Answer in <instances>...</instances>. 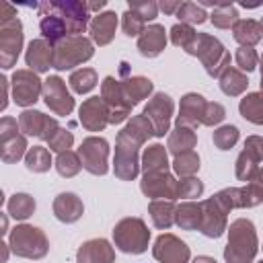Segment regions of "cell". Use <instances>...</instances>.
Here are the masks:
<instances>
[{
	"label": "cell",
	"mask_w": 263,
	"mask_h": 263,
	"mask_svg": "<svg viewBox=\"0 0 263 263\" xmlns=\"http://www.w3.org/2000/svg\"><path fill=\"white\" fill-rule=\"evenodd\" d=\"M25 166L33 173H47L51 166V154L47 148L43 146H33L29 148L27 156H25Z\"/></svg>",
	"instance_id": "cell-36"
},
{
	"label": "cell",
	"mask_w": 263,
	"mask_h": 263,
	"mask_svg": "<svg viewBox=\"0 0 263 263\" xmlns=\"http://www.w3.org/2000/svg\"><path fill=\"white\" fill-rule=\"evenodd\" d=\"M152 255L156 261L160 263H189L191 259V251L189 247L175 234H160L156 240H154V247H152Z\"/></svg>",
	"instance_id": "cell-16"
},
{
	"label": "cell",
	"mask_w": 263,
	"mask_h": 263,
	"mask_svg": "<svg viewBox=\"0 0 263 263\" xmlns=\"http://www.w3.org/2000/svg\"><path fill=\"white\" fill-rule=\"evenodd\" d=\"M263 160V138L261 136H249L245 140V148L236 156V179L238 181H255L259 173V162Z\"/></svg>",
	"instance_id": "cell-12"
},
{
	"label": "cell",
	"mask_w": 263,
	"mask_h": 263,
	"mask_svg": "<svg viewBox=\"0 0 263 263\" xmlns=\"http://www.w3.org/2000/svg\"><path fill=\"white\" fill-rule=\"evenodd\" d=\"M261 263H263V261H261Z\"/></svg>",
	"instance_id": "cell-62"
},
{
	"label": "cell",
	"mask_w": 263,
	"mask_h": 263,
	"mask_svg": "<svg viewBox=\"0 0 263 263\" xmlns=\"http://www.w3.org/2000/svg\"><path fill=\"white\" fill-rule=\"evenodd\" d=\"M109 117H111V109L101 97L86 99L78 109V121L88 132H103L109 125Z\"/></svg>",
	"instance_id": "cell-17"
},
{
	"label": "cell",
	"mask_w": 263,
	"mask_h": 263,
	"mask_svg": "<svg viewBox=\"0 0 263 263\" xmlns=\"http://www.w3.org/2000/svg\"><path fill=\"white\" fill-rule=\"evenodd\" d=\"M199 205H201L199 232L208 238H220L228 230V210L214 195L210 199L199 201Z\"/></svg>",
	"instance_id": "cell-11"
},
{
	"label": "cell",
	"mask_w": 263,
	"mask_h": 263,
	"mask_svg": "<svg viewBox=\"0 0 263 263\" xmlns=\"http://www.w3.org/2000/svg\"><path fill=\"white\" fill-rule=\"evenodd\" d=\"M0 249H2L0 261H2V263H6V259H8V249H10V245H6V242H0Z\"/></svg>",
	"instance_id": "cell-57"
},
{
	"label": "cell",
	"mask_w": 263,
	"mask_h": 263,
	"mask_svg": "<svg viewBox=\"0 0 263 263\" xmlns=\"http://www.w3.org/2000/svg\"><path fill=\"white\" fill-rule=\"evenodd\" d=\"M123 84V90H125V97L129 99V103L136 107L142 99H148V95L152 92L154 84L150 78L146 76H127L125 80H121Z\"/></svg>",
	"instance_id": "cell-31"
},
{
	"label": "cell",
	"mask_w": 263,
	"mask_h": 263,
	"mask_svg": "<svg viewBox=\"0 0 263 263\" xmlns=\"http://www.w3.org/2000/svg\"><path fill=\"white\" fill-rule=\"evenodd\" d=\"M238 111L240 115L255 123V125H263V92H249L245 99H240L238 103Z\"/></svg>",
	"instance_id": "cell-33"
},
{
	"label": "cell",
	"mask_w": 263,
	"mask_h": 263,
	"mask_svg": "<svg viewBox=\"0 0 263 263\" xmlns=\"http://www.w3.org/2000/svg\"><path fill=\"white\" fill-rule=\"evenodd\" d=\"M171 166L179 177H195V173L199 171V156H197V152L179 154V156H175Z\"/></svg>",
	"instance_id": "cell-39"
},
{
	"label": "cell",
	"mask_w": 263,
	"mask_h": 263,
	"mask_svg": "<svg viewBox=\"0 0 263 263\" xmlns=\"http://www.w3.org/2000/svg\"><path fill=\"white\" fill-rule=\"evenodd\" d=\"M16 134H21L18 119H14V117H2V119H0V142L12 138V136H16Z\"/></svg>",
	"instance_id": "cell-51"
},
{
	"label": "cell",
	"mask_w": 263,
	"mask_h": 263,
	"mask_svg": "<svg viewBox=\"0 0 263 263\" xmlns=\"http://www.w3.org/2000/svg\"><path fill=\"white\" fill-rule=\"evenodd\" d=\"M10 251L23 259H43L49 251V240L45 232L31 224H18L8 234Z\"/></svg>",
	"instance_id": "cell-4"
},
{
	"label": "cell",
	"mask_w": 263,
	"mask_h": 263,
	"mask_svg": "<svg viewBox=\"0 0 263 263\" xmlns=\"http://www.w3.org/2000/svg\"><path fill=\"white\" fill-rule=\"evenodd\" d=\"M181 4H183V2H171V0H168V2H160L158 8H160L164 14H177V10L181 8Z\"/></svg>",
	"instance_id": "cell-53"
},
{
	"label": "cell",
	"mask_w": 263,
	"mask_h": 263,
	"mask_svg": "<svg viewBox=\"0 0 263 263\" xmlns=\"http://www.w3.org/2000/svg\"><path fill=\"white\" fill-rule=\"evenodd\" d=\"M205 107L208 101L197 95V92H187L181 99V107H179V115H177V123L175 125H183V127H191L195 129L197 125H201L203 115H205Z\"/></svg>",
	"instance_id": "cell-19"
},
{
	"label": "cell",
	"mask_w": 263,
	"mask_h": 263,
	"mask_svg": "<svg viewBox=\"0 0 263 263\" xmlns=\"http://www.w3.org/2000/svg\"><path fill=\"white\" fill-rule=\"evenodd\" d=\"M199 222H201V205L199 203L183 201L181 205H177L175 224L181 230H199Z\"/></svg>",
	"instance_id": "cell-30"
},
{
	"label": "cell",
	"mask_w": 263,
	"mask_h": 263,
	"mask_svg": "<svg viewBox=\"0 0 263 263\" xmlns=\"http://www.w3.org/2000/svg\"><path fill=\"white\" fill-rule=\"evenodd\" d=\"M168 35H171V41H173V45H177V47H181V49H187V47L193 43V39H195L197 31H195L191 25H185V23H177V25H173V27H171Z\"/></svg>",
	"instance_id": "cell-42"
},
{
	"label": "cell",
	"mask_w": 263,
	"mask_h": 263,
	"mask_svg": "<svg viewBox=\"0 0 263 263\" xmlns=\"http://www.w3.org/2000/svg\"><path fill=\"white\" fill-rule=\"evenodd\" d=\"M99 82V76H97V70L95 68H80V70H74L68 78V84L74 92L78 95H86L90 92Z\"/></svg>",
	"instance_id": "cell-34"
},
{
	"label": "cell",
	"mask_w": 263,
	"mask_h": 263,
	"mask_svg": "<svg viewBox=\"0 0 263 263\" xmlns=\"http://www.w3.org/2000/svg\"><path fill=\"white\" fill-rule=\"evenodd\" d=\"M127 8H129V10H134V12H138L144 21H152V18H156V14H158V4H156V2H152V0L129 2V4H127Z\"/></svg>",
	"instance_id": "cell-49"
},
{
	"label": "cell",
	"mask_w": 263,
	"mask_h": 263,
	"mask_svg": "<svg viewBox=\"0 0 263 263\" xmlns=\"http://www.w3.org/2000/svg\"><path fill=\"white\" fill-rule=\"evenodd\" d=\"M232 37L240 43V47H253L263 39V27L253 18H238V23L232 27Z\"/></svg>",
	"instance_id": "cell-27"
},
{
	"label": "cell",
	"mask_w": 263,
	"mask_h": 263,
	"mask_svg": "<svg viewBox=\"0 0 263 263\" xmlns=\"http://www.w3.org/2000/svg\"><path fill=\"white\" fill-rule=\"evenodd\" d=\"M121 29H123V33L127 35V37H140L142 33H144V29H146V21L138 14V12H134V10H125L123 14H121Z\"/></svg>",
	"instance_id": "cell-43"
},
{
	"label": "cell",
	"mask_w": 263,
	"mask_h": 263,
	"mask_svg": "<svg viewBox=\"0 0 263 263\" xmlns=\"http://www.w3.org/2000/svg\"><path fill=\"white\" fill-rule=\"evenodd\" d=\"M259 251L257 230L249 218H236L228 226V242L224 247L226 263H253Z\"/></svg>",
	"instance_id": "cell-2"
},
{
	"label": "cell",
	"mask_w": 263,
	"mask_h": 263,
	"mask_svg": "<svg viewBox=\"0 0 263 263\" xmlns=\"http://www.w3.org/2000/svg\"><path fill=\"white\" fill-rule=\"evenodd\" d=\"M53 216L64 222V224H72L76 220L82 218L84 214V205H82V199L76 195V193H70V191H64L60 193L55 199H53Z\"/></svg>",
	"instance_id": "cell-23"
},
{
	"label": "cell",
	"mask_w": 263,
	"mask_h": 263,
	"mask_svg": "<svg viewBox=\"0 0 263 263\" xmlns=\"http://www.w3.org/2000/svg\"><path fill=\"white\" fill-rule=\"evenodd\" d=\"M18 127L25 136H35L43 142H49L53 138V134L62 127L58 123V119L41 113V111H35V109H25L21 115H18Z\"/></svg>",
	"instance_id": "cell-15"
},
{
	"label": "cell",
	"mask_w": 263,
	"mask_h": 263,
	"mask_svg": "<svg viewBox=\"0 0 263 263\" xmlns=\"http://www.w3.org/2000/svg\"><path fill=\"white\" fill-rule=\"evenodd\" d=\"M12 101L21 107H31L37 103L39 95H43V80L33 70H16L10 78Z\"/></svg>",
	"instance_id": "cell-10"
},
{
	"label": "cell",
	"mask_w": 263,
	"mask_h": 263,
	"mask_svg": "<svg viewBox=\"0 0 263 263\" xmlns=\"http://www.w3.org/2000/svg\"><path fill=\"white\" fill-rule=\"evenodd\" d=\"M154 136L150 121L144 115H134L125 127L117 134L115 142V160H113V171L115 177L121 181H134L142 168L140 162V146Z\"/></svg>",
	"instance_id": "cell-1"
},
{
	"label": "cell",
	"mask_w": 263,
	"mask_h": 263,
	"mask_svg": "<svg viewBox=\"0 0 263 263\" xmlns=\"http://www.w3.org/2000/svg\"><path fill=\"white\" fill-rule=\"evenodd\" d=\"M255 183H259V185L263 187V166L259 168V173H257V177H255Z\"/></svg>",
	"instance_id": "cell-59"
},
{
	"label": "cell",
	"mask_w": 263,
	"mask_h": 263,
	"mask_svg": "<svg viewBox=\"0 0 263 263\" xmlns=\"http://www.w3.org/2000/svg\"><path fill=\"white\" fill-rule=\"evenodd\" d=\"M240 201H242V208H255L263 203V187L255 181L247 183L245 187H240Z\"/></svg>",
	"instance_id": "cell-46"
},
{
	"label": "cell",
	"mask_w": 263,
	"mask_h": 263,
	"mask_svg": "<svg viewBox=\"0 0 263 263\" xmlns=\"http://www.w3.org/2000/svg\"><path fill=\"white\" fill-rule=\"evenodd\" d=\"M113 240L119 251L140 255L148 249L150 230L142 218H123L113 228Z\"/></svg>",
	"instance_id": "cell-5"
},
{
	"label": "cell",
	"mask_w": 263,
	"mask_h": 263,
	"mask_svg": "<svg viewBox=\"0 0 263 263\" xmlns=\"http://www.w3.org/2000/svg\"><path fill=\"white\" fill-rule=\"evenodd\" d=\"M210 21L214 27L218 29H232L238 23V12L234 4H220L218 8H214V12L210 14Z\"/></svg>",
	"instance_id": "cell-38"
},
{
	"label": "cell",
	"mask_w": 263,
	"mask_h": 263,
	"mask_svg": "<svg viewBox=\"0 0 263 263\" xmlns=\"http://www.w3.org/2000/svg\"><path fill=\"white\" fill-rule=\"evenodd\" d=\"M228 212L230 210H236V208H242V201H240V187H226L222 191H218L214 195Z\"/></svg>",
	"instance_id": "cell-48"
},
{
	"label": "cell",
	"mask_w": 263,
	"mask_h": 263,
	"mask_svg": "<svg viewBox=\"0 0 263 263\" xmlns=\"http://www.w3.org/2000/svg\"><path fill=\"white\" fill-rule=\"evenodd\" d=\"M0 226H2V230H0V232L4 234V232H6V226H8V220H6V216H4V214H2V218H0Z\"/></svg>",
	"instance_id": "cell-58"
},
{
	"label": "cell",
	"mask_w": 263,
	"mask_h": 263,
	"mask_svg": "<svg viewBox=\"0 0 263 263\" xmlns=\"http://www.w3.org/2000/svg\"><path fill=\"white\" fill-rule=\"evenodd\" d=\"M189 55L199 58V62L203 64L208 76L212 78H220L222 72L230 66V53L228 49L220 43V39L208 35V33H197L193 43L185 49Z\"/></svg>",
	"instance_id": "cell-3"
},
{
	"label": "cell",
	"mask_w": 263,
	"mask_h": 263,
	"mask_svg": "<svg viewBox=\"0 0 263 263\" xmlns=\"http://www.w3.org/2000/svg\"><path fill=\"white\" fill-rule=\"evenodd\" d=\"M95 55V45L88 37H68L53 45V68L55 70H72L74 66H80L88 62Z\"/></svg>",
	"instance_id": "cell-6"
},
{
	"label": "cell",
	"mask_w": 263,
	"mask_h": 263,
	"mask_svg": "<svg viewBox=\"0 0 263 263\" xmlns=\"http://www.w3.org/2000/svg\"><path fill=\"white\" fill-rule=\"evenodd\" d=\"M175 212H177V205L173 199H154L148 203V214L152 218V224L158 230H166L175 224Z\"/></svg>",
	"instance_id": "cell-28"
},
{
	"label": "cell",
	"mask_w": 263,
	"mask_h": 263,
	"mask_svg": "<svg viewBox=\"0 0 263 263\" xmlns=\"http://www.w3.org/2000/svg\"><path fill=\"white\" fill-rule=\"evenodd\" d=\"M72 144H74V134H72L70 129H64V127H60V129L53 134V138L47 142L49 150H51V152H58V154L68 152V150L72 148Z\"/></svg>",
	"instance_id": "cell-47"
},
{
	"label": "cell",
	"mask_w": 263,
	"mask_h": 263,
	"mask_svg": "<svg viewBox=\"0 0 263 263\" xmlns=\"http://www.w3.org/2000/svg\"><path fill=\"white\" fill-rule=\"evenodd\" d=\"M82 168L90 175L103 177L109 171V142L101 136H88L78 148Z\"/></svg>",
	"instance_id": "cell-7"
},
{
	"label": "cell",
	"mask_w": 263,
	"mask_h": 263,
	"mask_svg": "<svg viewBox=\"0 0 263 263\" xmlns=\"http://www.w3.org/2000/svg\"><path fill=\"white\" fill-rule=\"evenodd\" d=\"M16 18V8L10 2H0V23H8Z\"/></svg>",
	"instance_id": "cell-52"
},
{
	"label": "cell",
	"mask_w": 263,
	"mask_h": 263,
	"mask_svg": "<svg viewBox=\"0 0 263 263\" xmlns=\"http://www.w3.org/2000/svg\"><path fill=\"white\" fill-rule=\"evenodd\" d=\"M218 80H220V90H222L226 97H238V95H242V92L247 90V86H249L247 74L240 72V70L234 68V66H228V68L222 72V76H220Z\"/></svg>",
	"instance_id": "cell-29"
},
{
	"label": "cell",
	"mask_w": 263,
	"mask_h": 263,
	"mask_svg": "<svg viewBox=\"0 0 263 263\" xmlns=\"http://www.w3.org/2000/svg\"><path fill=\"white\" fill-rule=\"evenodd\" d=\"M43 101L60 117H68L74 111V97L60 76H47L43 80Z\"/></svg>",
	"instance_id": "cell-14"
},
{
	"label": "cell",
	"mask_w": 263,
	"mask_h": 263,
	"mask_svg": "<svg viewBox=\"0 0 263 263\" xmlns=\"http://www.w3.org/2000/svg\"><path fill=\"white\" fill-rule=\"evenodd\" d=\"M8 78L6 76H0V86H2V101H0V109L4 111L6 105H8Z\"/></svg>",
	"instance_id": "cell-54"
},
{
	"label": "cell",
	"mask_w": 263,
	"mask_h": 263,
	"mask_svg": "<svg viewBox=\"0 0 263 263\" xmlns=\"http://www.w3.org/2000/svg\"><path fill=\"white\" fill-rule=\"evenodd\" d=\"M27 152H29V146H27L25 134H16V136L0 142V158L6 164L18 162L23 156H27Z\"/></svg>",
	"instance_id": "cell-32"
},
{
	"label": "cell",
	"mask_w": 263,
	"mask_h": 263,
	"mask_svg": "<svg viewBox=\"0 0 263 263\" xmlns=\"http://www.w3.org/2000/svg\"><path fill=\"white\" fill-rule=\"evenodd\" d=\"M80 168H82V160H80L78 152L68 150V152L58 154V158H55V171H58L62 177H66V179L76 177V175L80 173Z\"/></svg>",
	"instance_id": "cell-37"
},
{
	"label": "cell",
	"mask_w": 263,
	"mask_h": 263,
	"mask_svg": "<svg viewBox=\"0 0 263 263\" xmlns=\"http://www.w3.org/2000/svg\"><path fill=\"white\" fill-rule=\"evenodd\" d=\"M25 64L29 66V70H33L35 74L47 72L49 68H53V45L49 41L41 39H33L27 45L25 51Z\"/></svg>",
	"instance_id": "cell-20"
},
{
	"label": "cell",
	"mask_w": 263,
	"mask_h": 263,
	"mask_svg": "<svg viewBox=\"0 0 263 263\" xmlns=\"http://www.w3.org/2000/svg\"><path fill=\"white\" fill-rule=\"evenodd\" d=\"M115 29H117V14L113 10L99 12L97 16H92V21L88 25L90 41L97 43L99 47H105V45H109L113 41Z\"/></svg>",
	"instance_id": "cell-22"
},
{
	"label": "cell",
	"mask_w": 263,
	"mask_h": 263,
	"mask_svg": "<svg viewBox=\"0 0 263 263\" xmlns=\"http://www.w3.org/2000/svg\"><path fill=\"white\" fill-rule=\"evenodd\" d=\"M105 0H99V2H86V8H88V12H99L101 8H105Z\"/></svg>",
	"instance_id": "cell-55"
},
{
	"label": "cell",
	"mask_w": 263,
	"mask_h": 263,
	"mask_svg": "<svg viewBox=\"0 0 263 263\" xmlns=\"http://www.w3.org/2000/svg\"><path fill=\"white\" fill-rule=\"evenodd\" d=\"M35 199L29 193H14L8 201H6V212L14 218V220H27L29 216H33L35 212Z\"/></svg>",
	"instance_id": "cell-35"
},
{
	"label": "cell",
	"mask_w": 263,
	"mask_h": 263,
	"mask_svg": "<svg viewBox=\"0 0 263 263\" xmlns=\"http://www.w3.org/2000/svg\"><path fill=\"white\" fill-rule=\"evenodd\" d=\"M193 263H218L214 257H208V255H199V257H195L193 259Z\"/></svg>",
	"instance_id": "cell-56"
},
{
	"label": "cell",
	"mask_w": 263,
	"mask_h": 263,
	"mask_svg": "<svg viewBox=\"0 0 263 263\" xmlns=\"http://www.w3.org/2000/svg\"><path fill=\"white\" fill-rule=\"evenodd\" d=\"M259 68H261V82L259 84H261V92H263V55L259 58Z\"/></svg>",
	"instance_id": "cell-60"
},
{
	"label": "cell",
	"mask_w": 263,
	"mask_h": 263,
	"mask_svg": "<svg viewBox=\"0 0 263 263\" xmlns=\"http://www.w3.org/2000/svg\"><path fill=\"white\" fill-rule=\"evenodd\" d=\"M23 23L21 18H12L8 23H0V66L4 70L12 68L23 49Z\"/></svg>",
	"instance_id": "cell-8"
},
{
	"label": "cell",
	"mask_w": 263,
	"mask_h": 263,
	"mask_svg": "<svg viewBox=\"0 0 263 263\" xmlns=\"http://www.w3.org/2000/svg\"><path fill=\"white\" fill-rule=\"evenodd\" d=\"M234 62L240 72H253L259 64V55H257L255 47H238L234 53Z\"/></svg>",
	"instance_id": "cell-45"
},
{
	"label": "cell",
	"mask_w": 263,
	"mask_h": 263,
	"mask_svg": "<svg viewBox=\"0 0 263 263\" xmlns=\"http://www.w3.org/2000/svg\"><path fill=\"white\" fill-rule=\"evenodd\" d=\"M197 144V134L191 127H183V125H175V129L168 134V142H166V150L173 156L185 154V152H193Z\"/></svg>",
	"instance_id": "cell-26"
},
{
	"label": "cell",
	"mask_w": 263,
	"mask_h": 263,
	"mask_svg": "<svg viewBox=\"0 0 263 263\" xmlns=\"http://www.w3.org/2000/svg\"><path fill=\"white\" fill-rule=\"evenodd\" d=\"M201 193H203V183L197 177H181V181H177V197L193 199L199 197Z\"/></svg>",
	"instance_id": "cell-44"
},
{
	"label": "cell",
	"mask_w": 263,
	"mask_h": 263,
	"mask_svg": "<svg viewBox=\"0 0 263 263\" xmlns=\"http://www.w3.org/2000/svg\"><path fill=\"white\" fill-rule=\"evenodd\" d=\"M238 138H240V132H238L236 125H220V127L214 132V136H212L214 146H216L218 150H230V148L238 142Z\"/></svg>",
	"instance_id": "cell-41"
},
{
	"label": "cell",
	"mask_w": 263,
	"mask_h": 263,
	"mask_svg": "<svg viewBox=\"0 0 263 263\" xmlns=\"http://www.w3.org/2000/svg\"><path fill=\"white\" fill-rule=\"evenodd\" d=\"M173 111H175V103H173V99L166 92H156L148 101V105L144 107V113L142 115L150 121L152 132H154L156 138H162L168 132Z\"/></svg>",
	"instance_id": "cell-13"
},
{
	"label": "cell",
	"mask_w": 263,
	"mask_h": 263,
	"mask_svg": "<svg viewBox=\"0 0 263 263\" xmlns=\"http://www.w3.org/2000/svg\"><path fill=\"white\" fill-rule=\"evenodd\" d=\"M177 18H179V23H185V25L193 27V25L205 23L208 21V12L195 2H183L181 8L177 10Z\"/></svg>",
	"instance_id": "cell-40"
},
{
	"label": "cell",
	"mask_w": 263,
	"mask_h": 263,
	"mask_svg": "<svg viewBox=\"0 0 263 263\" xmlns=\"http://www.w3.org/2000/svg\"><path fill=\"white\" fill-rule=\"evenodd\" d=\"M115 251L107 238H90L76 251V263H113Z\"/></svg>",
	"instance_id": "cell-21"
},
{
	"label": "cell",
	"mask_w": 263,
	"mask_h": 263,
	"mask_svg": "<svg viewBox=\"0 0 263 263\" xmlns=\"http://www.w3.org/2000/svg\"><path fill=\"white\" fill-rule=\"evenodd\" d=\"M166 47V31L162 25H148L138 37V51L144 58H156Z\"/></svg>",
	"instance_id": "cell-24"
},
{
	"label": "cell",
	"mask_w": 263,
	"mask_h": 263,
	"mask_svg": "<svg viewBox=\"0 0 263 263\" xmlns=\"http://www.w3.org/2000/svg\"><path fill=\"white\" fill-rule=\"evenodd\" d=\"M261 27H263V18H261Z\"/></svg>",
	"instance_id": "cell-61"
},
{
	"label": "cell",
	"mask_w": 263,
	"mask_h": 263,
	"mask_svg": "<svg viewBox=\"0 0 263 263\" xmlns=\"http://www.w3.org/2000/svg\"><path fill=\"white\" fill-rule=\"evenodd\" d=\"M101 99L111 109L109 123H121V121H125L129 117L134 105L125 97V90H123L121 80H117L113 76H105V80L101 82Z\"/></svg>",
	"instance_id": "cell-9"
},
{
	"label": "cell",
	"mask_w": 263,
	"mask_h": 263,
	"mask_svg": "<svg viewBox=\"0 0 263 263\" xmlns=\"http://www.w3.org/2000/svg\"><path fill=\"white\" fill-rule=\"evenodd\" d=\"M171 162H168V150L162 144H152L144 150L142 154V173H168Z\"/></svg>",
	"instance_id": "cell-25"
},
{
	"label": "cell",
	"mask_w": 263,
	"mask_h": 263,
	"mask_svg": "<svg viewBox=\"0 0 263 263\" xmlns=\"http://www.w3.org/2000/svg\"><path fill=\"white\" fill-rule=\"evenodd\" d=\"M224 117H226V109L220 103H210L208 101V107H205V115H203L201 125H208V127L218 125L220 121H224Z\"/></svg>",
	"instance_id": "cell-50"
},
{
	"label": "cell",
	"mask_w": 263,
	"mask_h": 263,
	"mask_svg": "<svg viewBox=\"0 0 263 263\" xmlns=\"http://www.w3.org/2000/svg\"><path fill=\"white\" fill-rule=\"evenodd\" d=\"M140 189L146 197L154 199H177V179L171 173H150L142 175Z\"/></svg>",
	"instance_id": "cell-18"
}]
</instances>
